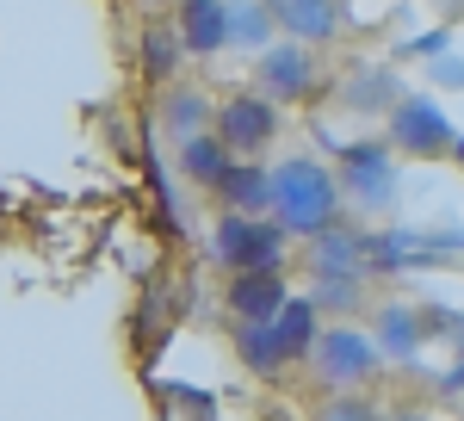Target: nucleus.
I'll use <instances>...</instances> for the list:
<instances>
[{
    "label": "nucleus",
    "mask_w": 464,
    "mask_h": 421,
    "mask_svg": "<svg viewBox=\"0 0 464 421\" xmlns=\"http://www.w3.org/2000/svg\"><path fill=\"white\" fill-rule=\"evenodd\" d=\"M341 174H328L310 155H285L273 168V217L285 223L297 242H316L322 230L341 223Z\"/></svg>",
    "instance_id": "f257e3e1"
},
{
    "label": "nucleus",
    "mask_w": 464,
    "mask_h": 421,
    "mask_svg": "<svg viewBox=\"0 0 464 421\" xmlns=\"http://www.w3.org/2000/svg\"><path fill=\"white\" fill-rule=\"evenodd\" d=\"M285 223L273 210H223L211 230V254L229 273H248V267H279V248H285Z\"/></svg>",
    "instance_id": "f03ea898"
},
{
    "label": "nucleus",
    "mask_w": 464,
    "mask_h": 421,
    "mask_svg": "<svg viewBox=\"0 0 464 421\" xmlns=\"http://www.w3.org/2000/svg\"><path fill=\"white\" fill-rule=\"evenodd\" d=\"M464 131H452V118L428 100V93H402L391 105V142L396 155H415V162H440V155H452L459 149Z\"/></svg>",
    "instance_id": "7ed1b4c3"
},
{
    "label": "nucleus",
    "mask_w": 464,
    "mask_h": 421,
    "mask_svg": "<svg viewBox=\"0 0 464 421\" xmlns=\"http://www.w3.org/2000/svg\"><path fill=\"white\" fill-rule=\"evenodd\" d=\"M396 142H341V192L359 210H391L396 205Z\"/></svg>",
    "instance_id": "20e7f679"
},
{
    "label": "nucleus",
    "mask_w": 464,
    "mask_h": 421,
    "mask_svg": "<svg viewBox=\"0 0 464 421\" xmlns=\"http://www.w3.org/2000/svg\"><path fill=\"white\" fill-rule=\"evenodd\" d=\"M316 372L328 390H359L378 366H384V348H378V335H359V328H322L316 341Z\"/></svg>",
    "instance_id": "39448f33"
},
{
    "label": "nucleus",
    "mask_w": 464,
    "mask_h": 421,
    "mask_svg": "<svg viewBox=\"0 0 464 421\" xmlns=\"http://www.w3.org/2000/svg\"><path fill=\"white\" fill-rule=\"evenodd\" d=\"M254 81L273 93L279 105H297L316 93V56H310V44L304 37H279V44H266L260 56H254Z\"/></svg>",
    "instance_id": "423d86ee"
},
{
    "label": "nucleus",
    "mask_w": 464,
    "mask_h": 421,
    "mask_svg": "<svg viewBox=\"0 0 464 421\" xmlns=\"http://www.w3.org/2000/svg\"><path fill=\"white\" fill-rule=\"evenodd\" d=\"M217 137L229 142L236 155H260L266 142L279 137V100H273L266 87L223 100V105H217Z\"/></svg>",
    "instance_id": "0eeeda50"
},
{
    "label": "nucleus",
    "mask_w": 464,
    "mask_h": 421,
    "mask_svg": "<svg viewBox=\"0 0 464 421\" xmlns=\"http://www.w3.org/2000/svg\"><path fill=\"white\" fill-rule=\"evenodd\" d=\"M446 248H464V230H446V236L378 230V236H365V267H372V273H409V267H433V260H446Z\"/></svg>",
    "instance_id": "6e6552de"
},
{
    "label": "nucleus",
    "mask_w": 464,
    "mask_h": 421,
    "mask_svg": "<svg viewBox=\"0 0 464 421\" xmlns=\"http://www.w3.org/2000/svg\"><path fill=\"white\" fill-rule=\"evenodd\" d=\"M285 273L279 267H248V273H236L229 279V310H236V322H273V316L285 310Z\"/></svg>",
    "instance_id": "1a4fd4ad"
},
{
    "label": "nucleus",
    "mask_w": 464,
    "mask_h": 421,
    "mask_svg": "<svg viewBox=\"0 0 464 421\" xmlns=\"http://www.w3.org/2000/svg\"><path fill=\"white\" fill-rule=\"evenodd\" d=\"M174 25L192 56H223L229 50V0H179Z\"/></svg>",
    "instance_id": "9d476101"
},
{
    "label": "nucleus",
    "mask_w": 464,
    "mask_h": 421,
    "mask_svg": "<svg viewBox=\"0 0 464 421\" xmlns=\"http://www.w3.org/2000/svg\"><path fill=\"white\" fill-rule=\"evenodd\" d=\"M273 19L285 37H304V44H328L347 25V0H273Z\"/></svg>",
    "instance_id": "9b49d317"
},
{
    "label": "nucleus",
    "mask_w": 464,
    "mask_h": 421,
    "mask_svg": "<svg viewBox=\"0 0 464 421\" xmlns=\"http://www.w3.org/2000/svg\"><path fill=\"white\" fill-rule=\"evenodd\" d=\"M372 335H378L384 359H396V366H415V359H421V348H428V322H421V310H415V304H378Z\"/></svg>",
    "instance_id": "f8f14e48"
},
{
    "label": "nucleus",
    "mask_w": 464,
    "mask_h": 421,
    "mask_svg": "<svg viewBox=\"0 0 464 421\" xmlns=\"http://www.w3.org/2000/svg\"><path fill=\"white\" fill-rule=\"evenodd\" d=\"M236 353H242V366L254 378H279L285 366H297L279 341V322H236Z\"/></svg>",
    "instance_id": "ddd939ff"
},
{
    "label": "nucleus",
    "mask_w": 464,
    "mask_h": 421,
    "mask_svg": "<svg viewBox=\"0 0 464 421\" xmlns=\"http://www.w3.org/2000/svg\"><path fill=\"white\" fill-rule=\"evenodd\" d=\"M229 162H236V149L217 131H198V137L179 142V174L192 180V186H205V192H217V180L229 174Z\"/></svg>",
    "instance_id": "4468645a"
},
{
    "label": "nucleus",
    "mask_w": 464,
    "mask_h": 421,
    "mask_svg": "<svg viewBox=\"0 0 464 421\" xmlns=\"http://www.w3.org/2000/svg\"><path fill=\"white\" fill-rule=\"evenodd\" d=\"M217 199L229 210H273V168H254L248 155H236L229 174L217 180Z\"/></svg>",
    "instance_id": "2eb2a0df"
},
{
    "label": "nucleus",
    "mask_w": 464,
    "mask_h": 421,
    "mask_svg": "<svg viewBox=\"0 0 464 421\" xmlns=\"http://www.w3.org/2000/svg\"><path fill=\"white\" fill-rule=\"evenodd\" d=\"M310 267L316 273H372L365 267V236L359 230H341V223L322 230L316 242H310Z\"/></svg>",
    "instance_id": "dca6fc26"
},
{
    "label": "nucleus",
    "mask_w": 464,
    "mask_h": 421,
    "mask_svg": "<svg viewBox=\"0 0 464 421\" xmlns=\"http://www.w3.org/2000/svg\"><path fill=\"white\" fill-rule=\"evenodd\" d=\"M161 124H168V137L186 142L198 137V131H217V105L198 93V87H174L168 100H161Z\"/></svg>",
    "instance_id": "f3484780"
},
{
    "label": "nucleus",
    "mask_w": 464,
    "mask_h": 421,
    "mask_svg": "<svg viewBox=\"0 0 464 421\" xmlns=\"http://www.w3.org/2000/svg\"><path fill=\"white\" fill-rule=\"evenodd\" d=\"M279 32V19H273V0H229V50H266Z\"/></svg>",
    "instance_id": "a211bd4d"
},
{
    "label": "nucleus",
    "mask_w": 464,
    "mask_h": 421,
    "mask_svg": "<svg viewBox=\"0 0 464 421\" xmlns=\"http://www.w3.org/2000/svg\"><path fill=\"white\" fill-rule=\"evenodd\" d=\"M179 56H192V50H186V37H179V25H174V32H143L137 63H143L149 81H168V74L179 69Z\"/></svg>",
    "instance_id": "6ab92c4d"
},
{
    "label": "nucleus",
    "mask_w": 464,
    "mask_h": 421,
    "mask_svg": "<svg viewBox=\"0 0 464 421\" xmlns=\"http://www.w3.org/2000/svg\"><path fill=\"white\" fill-rule=\"evenodd\" d=\"M359 298H365V273H316V304L322 310H359Z\"/></svg>",
    "instance_id": "aec40b11"
},
{
    "label": "nucleus",
    "mask_w": 464,
    "mask_h": 421,
    "mask_svg": "<svg viewBox=\"0 0 464 421\" xmlns=\"http://www.w3.org/2000/svg\"><path fill=\"white\" fill-rule=\"evenodd\" d=\"M155 397H161L168 416H198V421L217 416V397H211V390H198V385H155Z\"/></svg>",
    "instance_id": "412c9836"
},
{
    "label": "nucleus",
    "mask_w": 464,
    "mask_h": 421,
    "mask_svg": "<svg viewBox=\"0 0 464 421\" xmlns=\"http://www.w3.org/2000/svg\"><path fill=\"white\" fill-rule=\"evenodd\" d=\"M322 416H347V421H365V416H378V409H372V397H359V390H334V403H328V409H322Z\"/></svg>",
    "instance_id": "4be33fe9"
},
{
    "label": "nucleus",
    "mask_w": 464,
    "mask_h": 421,
    "mask_svg": "<svg viewBox=\"0 0 464 421\" xmlns=\"http://www.w3.org/2000/svg\"><path fill=\"white\" fill-rule=\"evenodd\" d=\"M421 322H428V341H433V335H452V341H464V316H459V310H440V304H428V310H421Z\"/></svg>",
    "instance_id": "5701e85b"
},
{
    "label": "nucleus",
    "mask_w": 464,
    "mask_h": 421,
    "mask_svg": "<svg viewBox=\"0 0 464 421\" xmlns=\"http://www.w3.org/2000/svg\"><path fill=\"white\" fill-rule=\"evenodd\" d=\"M446 44H452V32L440 25V32H421V37H409V44H402V56H421V63H433V56H446Z\"/></svg>",
    "instance_id": "b1692460"
},
{
    "label": "nucleus",
    "mask_w": 464,
    "mask_h": 421,
    "mask_svg": "<svg viewBox=\"0 0 464 421\" xmlns=\"http://www.w3.org/2000/svg\"><path fill=\"white\" fill-rule=\"evenodd\" d=\"M440 390H446V397H464V341H459V359L440 372Z\"/></svg>",
    "instance_id": "393cba45"
},
{
    "label": "nucleus",
    "mask_w": 464,
    "mask_h": 421,
    "mask_svg": "<svg viewBox=\"0 0 464 421\" xmlns=\"http://www.w3.org/2000/svg\"><path fill=\"white\" fill-rule=\"evenodd\" d=\"M433 81H440V87H464V63H452V56H433Z\"/></svg>",
    "instance_id": "a878e982"
},
{
    "label": "nucleus",
    "mask_w": 464,
    "mask_h": 421,
    "mask_svg": "<svg viewBox=\"0 0 464 421\" xmlns=\"http://www.w3.org/2000/svg\"><path fill=\"white\" fill-rule=\"evenodd\" d=\"M452 162H459V168H464V137H459V149H452Z\"/></svg>",
    "instance_id": "bb28decb"
},
{
    "label": "nucleus",
    "mask_w": 464,
    "mask_h": 421,
    "mask_svg": "<svg viewBox=\"0 0 464 421\" xmlns=\"http://www.w3.org/2000/svg\"><path fill=\"white\" fill-rule=\"evenodd\" d=\"M459 409H464V403H459Z\"/></svg>",
    "instance_id": "cd10ccee"
}]
</instances>
